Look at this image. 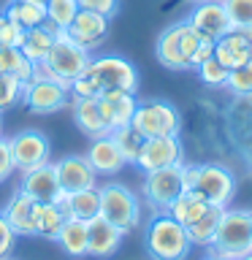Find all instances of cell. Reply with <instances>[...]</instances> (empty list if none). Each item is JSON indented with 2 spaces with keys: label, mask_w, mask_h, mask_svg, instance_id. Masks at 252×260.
I'll list each match as a JSON object with an SVG mask.
<instances>
[{
  "label": "cell",
  "mask_w": 252,
  "mask_h": 260,
  "mask_svg": "<svg viewBox=\"0 0 252 260\" xmlns=\"http://www.w3.org/2000/svg\"><path fill=\"white\" fill-rule=\"evenodd\" d=\"M138 92L136 65L119 54H106L89 60L81 76L71 81V98H98L103 92Z\"/></svg>",
  "instance_id": "1"
},
{
  "label": "cell",
  "mask_w": 252,
  "mask_h": 260,
  "mask_svg": "<svg viewBox=\"0 0 252 260\" xmlns=\"http://www.w3.org/2000/svg\"><path fill=\"white\" fill-rule=\"evenodd\" d=\"M223 133L231 157L252 176V95L233 98L223 109Z\"/></svg>",
  "instance_id": "2"
},
{
  "label": "cell",
  "mask_w": 252,
  "mask_h": 260,
  "mask_svg": "<svg viewBox=\"0 0 252 260\" xmlns=\"http://www.w3.org/2000/svg\"><path fill=\"white\" fill-rule=\"evenodd\" d=\"M193 241L184 225H179L168 211H158L146 225V252L152 260H187Z\"/></svg>",
  "instance_id": "3"
},
{
  "label": "cell",
  "mask_w": 252,
  "mask_h": 260,
  "mask_svg": "<svg viewBox=\"0 0 252 260\" xmlns=\"http://www.w3.org/2000/svg\"><path fill=\"white\" fill-rule=\"evenodd\" d=\"M209 249L228 260L247 257L252 252V211L249 209H225Z\"/></svg>",
  "instance_id": "4"
},
{
  "label": "cell",
  "mask_w": 252,
  "mask_h": 260,
  "mask_svg": "<svg viewBox=\"0 0 252 260\" xmlns=\"http://www.w3.org/2000/svg\"><path fill=\"white\" fill-rule=\"evenodd\" d=\"M89 60H92V57H89L87 49H81L76 41H71L65 30H57V38H54L52 49H49L46 60L41 62V68L46 71V76H52V79L60 81V84L71 87V81L84 73Z\"/></svg>",
  "instance_id": "5"
},
{
  "label": "cell",
  "mask_w": 252,
  "mask_h": 260,
  "mask_svg": "<svg viewBox=\"0 0 252 260\" xmlns=\"http://www.w3.org/2000/svg\"><path fill=\"white\" fill-rule=\"evenodd\" d=\"M98 190H101V217L117 225L122 233H130L141 225V201L128 184L109 182Z\"/></svg>",
  "instance_id": "6"
},
{
  "label": "cell",
  "mask_w": 252,
  "mask_h": 260,
  "mask_svg": "<svg viewBox=\"0 0 252 260\" xmlns=\"http://www.w3.org/2000/svg\"><path fill=\"white\" fill-rule=\"evenodd\" d=\"M187 190L211 206L228 209L236 195V174L219 162H201V166H195V176Z\"/></svg>",
  "instance_id": "7"
},
{
  "label": "cell",
  "mask_w": 252,
  "mask_h": 260,
  "mask_svg": "<svg viewBox=\"0 0 252 260\" xmlns=\"http://www.w3.org/2000/svg\"><path fill=\"white\" fill-rule=\"evenodd\" d=\"M130 125L144 138L179 136L182 133V114L168 101H138Z\"/></svg>",
  "instance_id": "8"
},
{
  "label": "cell",
  "mask_w": 252,
  "mask_h": 260,
  "mask_svg": "<svg viewBox=\"0 0 252 260\" xmlns=\"http://www.w3.org/2000/svg\"><path fill=\"white\" fill-rule=\"evenodd\" d=\"M22 103L33 114H54L71 103V87L52 76H36L22 84Z\"/></svg>",
  "instance_id": "9"
},
{
  "label": "cell",
  "mask_w": 252,
  "mask_h": 260,
  "mask_svg": "<svg viewBox=\"0 0 252 260\" xmlns=\"http://www.w3.org/2000/svg\"><path fill=\"white\" fill-rule=\"evenodd\" d=\"M144 201L149 203L154 211H168L179 195L184 192V182H182V162L171 168H160V171H149L144 179Z\"/></svg>",
  "instance_id": "10"
},
{
  "label": "cell",
  "mask_w": 252,
  "mask_h": 260,
  "mask_svg": "<svg viewBox=\"0 0 252 260\" xmlns=\"http://www.w3.org/2000/svg\"><path fill=\"white\" fill-rule=\"evenodd\" d=\"M8 149H11V157H14V168L24 174V171L36 168V166H44L49 162V138L41 133V130H19L16 136L8 138Z\"/></svg>",
  "instance_id": "11"
},
{
  "label": "cell",
  "mask_w": 252,
  "mask_h": 260,
  "mask_svg": "<svg viewBox=\"0 0 252 260\" xmlns=\"http://www.w3.org/2000/svg\"><path fill=\"white\" fill-rule=\"evenodd\" d=\"M184 162V146L179 136H160V138H144V146L138 152L136 166L141 171H160Z\"/></svg>",
  "instance_id": "12"
},
{
  "label": "cell",
  "mask_w": 252,
  "mask_h": 260,
  "mask_svg": "<svg viewBox=\"0 0 252 260\" xmlns=\"http://www.w3.org/2000/svg\"><path fill=\"white\" fill-rule=\"evenodd\" d=\"M19 190L24 195H30L36 203H57L65 195L60 182H57L54 162H44V166H36V168L24 171Z\"/></svg>",
  "instance_id": "13"
},
{
  "label": "cell",
  "mask_w": 252,
  "mask_h": 260,
  "mask_svg": "<svg viewBox=\"0 0 252 260\" xmlns=\"http://www.w3.org/2000/svg\"><path fill=\"white\" fill-rule=\"evenodd\" d=\"M65 32H68V38L76 41L81 49L92 52V49L103 46L106 36H109V16L79 8V14L73 16V22L65 27Z\"/></svg>",
  "instance_id": "14"
},
{
  "label": "cell",
  "mask_w": 252,
  "mask_h": 260,
  "mask_svg": "<svg viewBox=\"0 0 252 260\" xmlns=\"http://www.w3.org/2000/svg\"><path fill=\"white\" fill-rule=\"evenodd\" d=\"M54 174H57V182H60L65 195L98 184V174H95V168L89 166V160L84 157V154H68V157L57 160L54 162Z\"/></svg>",
  "instance_id": "15"
},
{
  "label": "cell",
  "mask_w": 252,
  "mask_h": 260,
  "mask_svg": "<svg viewBox=\"0 0 252 260\" xmlns=\"http://www.w3.org/2000/svg\"><path fill=\"white\" fill-rule=\"evenodd\" d=\"M187 22H190L201 36H206L211 41L223 38L225 32L233 27L231 16H228L225 6H223V0H203V3H195L193 14L187 16Z\"/></svg>",
  "instance_id": "16"
},
{
  "label": "cell",
  "mask_w": 252,
  "mask_h": 260,
  "mask_svg": "<svg viewBox=\"0 0 252 260\" xmlns=\"http://www.w3.org/2000/svg\"><path fill=\"white\" fill-rule=\"evenodd\" d=\"M214 57L228 71L252 60V27H231L214 41Z\"/></svg>",
  "instance_id": "17"
},
{
  "label": "cell",
  "mask_w": 252,
  "mask_h": 260,
  "mask_svg": "<svg viewBox=\"0 0 252 260\" xmlns=\"http://www.w3.org/2000/svg\"><path fill=\"white\" fill-rule=\"evenodd\" d=\"M87 233H89V257H98V260L111 257L119 249L122 239H125V233L101 214L87 222Z\"/></svg>",
  "instance_id": "18"
},
{
  "label": "cell",
  "mask_w": 252,
  "mask_h": 260,
  "mask_svg": "<svg viewBox=\"0 0 252 260\" xmlns=\"http://www.w3.org/2000/svg\"><path fill=\"white\" fill-rule=\"evenodd\" d=\"M136 95L133 92H103L98 95V106H101V114H103V122L109 127V133L114 127H122V125H130L133 119V111H136Z\"/></svg>",
  "instance_id": "19"
},
{
  "label": "cell",
  "mask_w": 252,
  "mask_h": 260,
  "mask_svg": "<svg viewBox=\"0 0 252 260\" xmlns=\"http://www.w3.org/2000/svg\"><path fill=\"white\" fill-rule=\"evenodd\" d=\"M84 157L89 160V166L95 168L98 176H114V174H119V171L128 166L111 136L92 138V144H89V149H87Z\"/></svg>",
  "instance_id": "20"
},
{
  "label": "cell",
  "mask_w": 252,
  "mask_h": 260,
  "mask_svg": "<svg viewBox=\"0 0 252 260\" xmlns=\"http://www.w3.org/2000/svg\"><path fill=\"white\" fill-rule=\"evenodd\" d=\"M71 111H73V122L84 136L89 138H101L109 136V127L103 122L101 106H98V98H71Z\"/></svg>",
  "instance_id": "21"
},
{
  "label": "cell",
  "mask_w": 252,
  "mask_h": 260,
  "mask_svg": "<svg viewBox=\"0 0 252 260\" xmlns=\"http://www.w3.org/2000/svg\"><path fill=\"white\" fill-rule=\"evenodd\" d=\"M57 206L65 214V219L76 217V219L89 222L92 217L101 214V190L95 184V187H87V190H79V192H68L57 201Z\"/></svg>",
  "instance_id": "22"
},
{
  "label": "cell",
  "mask_w": 252,
  "mask_h": 260,
  "mask_svg": "<svg viewBox=\"0 0 252 260\" xmlns=\"http://www.w3.org/2000/svg\"><path fill=\"white\" fill-rule=\"evenodd\" d=\"M3 217L8 219V225L14 228L16 236H36V219H33L36 217V201L22 190L11 195V201L3 209Z\"/></svg>",
  "instance_id": "23"
},
{
  "label": "cell",
  "mask_w": 252,
  "mask_h": 260,
  "mask_svg": "<svg viewBox=\"0 0 252 260\" xmlns=\"http://www.w3.org/2000/svg\"><path fill=\"white\" fill-rule=\"evenodd\" d=\"M154 57L163 68L168 71H190L187 68V60L182 54V38H179V22L168 24L166 30L158 36V44H154Z\"/></svg>",
  "instance_id": "24"
},
{
  "label": "cell",
  "mask_w": 252,
  "mask_h": 260,
  "mask_svg": "<svg viewBox=\"0 0 252 260\" xmlns=\"http://www.w3.org/2000/svg\"><path fill=\"white\" fill-rule=\"evenodd\" d=\"M57 244H60V249L65 252L68 257H89V233H87V222L84 219H65L60 233H57Z\"/></svg>",
  "instance_id": "25"
},
{
  "label": "cell",
  "mask_w": 252,
  "mask_h": 260,
  "mask_svg": "<svg viewBox=\"0 0 252 260\" xmlns=\"http://www.w3.org/2000/svg\"><path fill=\"white\" fill-rule=\"evenodd\" d=\"M57 38V27L52 22H41L38 27H30L27 32H24V41H22V54L27 57L30 62H44L49 49H52Z\"/></svg>",
  "instance_id": "26"
},
{
  "label": "cell",
  "mask_w": 252,
  "mask_h": 260,
  "mask_svg": "<svg viewBox=\"0 0 252 260\" xmlns=\"http://www.w3.org/2000/svg\"><path fill=\"white\" fill-rule=\"evenodd\" d=\"M223 211H225L223 206H209L190 228H184L195 247H211L214 233H217V225H219V219H223Z\"/></svg>",
  "instance_id": "27"
},
{
  "label": "cell",
  "mask_w": 252,
  "mask_h": 260,
  "mask_svg": "<svg viewBox=\"0 0 252 260\" xmlns=\"http://www.w3.org/2000/svg\"><path fill=\"white\" fill-rule=\"evenodd\" d=\"M3 16L16 22V24H22L24 30H30V27H38V24L46 19V6L33 3V0H8Z\"/></svg>",
  "instance_id": "28"
},
{
  "label": "cell",
  "mask_w": 252,
  "mask_h": 260,
  "mask_svg": "<svg viewBox=\"0 0 252 260\" xmlns=\"http://www.w3.org/2000/svg\"><path fill=\"white\" fill-rule=\"evenodd\" d=\"M211 206V203H206L203 198H198L195 192H190V190H184L179 198L171 203V209H168V214L176 219L179 225H184V228H190L195 219H198L203 211H206Z\"/></svg>",
  "instance_id": "29"
},
{
  "label": "cell",
  "mask_w": 252,
  "mask_h": 260,
  "mask_svg": "<svg viewBox=\"0 0 252 260\" xmlns=\"http://www.w3.org/2000/svg\"><path fill=\"white\" fill-rule=\"evenodd\" d=\"M33 219H36V236L54 241L65 222V214L60 211L57 203H36V217Z\"/></svg>",
  "instance_id": "30"
},
{
  "label": "cell",
  "mask_w": 252,
  "mask_h": 260,
  "mask_svg": "<svg viewBox=\"0 0 252 260\" xmlns=\"http://www.w3.org/2000/svg\"><path fill=\"white\" fill-rule=\"evenodd\" d=\"M0 71L11 73L14 79H19L22 84L33 79V71H36V62H30L27 57L22 54V49L16 46H0Z\"/></svg>",
  "instance_id": "31"
},
{
  "label": "cell",
  "mask_w": 252,
  "mask_h": 260,
  "mask_svg": "<svg viewBox=\"0 0 252 260\" xmlns=\"http://www.w3.org/2000/svg\"><path fill=\"white\" fill-rule=\"evenodd\" d=\"M114 138V144H117V149L122 152V157H125L128 166H136V160H138V152H141V146H144V136L138 133V130L133 125H122V127H114L111 133Z\"/></svg>",
  "instance_id": "32"
},
{
  "label": "cell",
  "mask_w": 252,
  "mask_h": 260,
  "mask_svg": "<svg viewBox=\"0 0 252 260\" xmlns=\"http://www.w3.org/2000/svg\"><path fill=\"white\" fill-rule=\"evenodd\" d=\"M79 14V0H46V22L57 30H65Z\"/></svg>",
  "instance_id": "33"
},
{
  "label": "cell",
  "mask_w": 252,
  "mask_h": 260,
  "mask_svg": "<svg viewBox=\"0 0 252 260\" xmlns=\"http://www.w3.org/2000/svg\"><path fill=\"white\" fill-rule=\"evenodd\" d=\"M225 89H228L233 98L252 95V60H249V62H241V65H236V68L228 71Z\"/></svg>",
  "instance_id": "34"
},
{
  "label": "cell",
  "mask_w": 252,
  "mask_h": 260,
  "mask_svg": "<svg viewBox=\"0 0 252 260\" xmlns=\"http://www.w3.org/2000/svg\"><path fill=\"white\" fill-rule=\"evenodd\" d=\"M195 71H198V79H201V81H203V84H206V87H214V89L225 87V79H228V68H225V65L217 60L214 54H211L209 60H203V62H201V65H198V68H195Z\"/></svg>",
  "instance_id": "35"
},
{
  "label": "cell",
  "mask_w": 252,
  "mask_h": 260,
  "mask_svg": "<svg viewBox=\"0 0 252 260\" xmlns=\"http://www.w3.org/2000/svg\"><path fill=\"white\" fill-rule=\"evenodd\" d=\"M16 103H22V81L0 71V111L11 109Z\"/></svg>",
  "instance_id": "36"
},
{
  "label": "cell",
  "mask_w": 252,
  "mask_h": 260,
  "mask_svg": "<svg viewBox=\"0 0 252 260\" xmlns=\"http://www.w3.org/2000/svg\"><path fill=\"white\" fill-rule=\"evenodd\" d=\"M233 27H252V0H223Z\"/></svg>",
  "instance_id": "37"
},
{
  "label": "cell",
  "mask_w": 252,
  "mask_h": 260,
  "mask_svg": "<svg viewBox=\"0 0 252 260\" xmlns=\"http://www.w3.org/2000/svg\"><path fill=\"white\" fill-rule=\"evenodd\" d=\"M24 30L22 24H16L11 19H3V24H0V46H16L22 49V41H24Z\"/></svg>",
  "instance_id": "38"
},
{
  "label": "cell",
  "mask_w": 252,
  "mask_h": 260,
  "mask_svg": "<svg viewBox=\"0 0 252 260\" xmlns=\"http://www.w3.org/2000/svg\"><path fill=\"white\" fill-rule=\"evenodd\" d=\"M16 239H19V236L14 233V228L8 225V219L3 217V211H0V260L11 257V252L16 247Z\"/></svg>",
  "instance_id": "39"
},
{
  "label": "cell",
  "mask_w": 252,
  "mask_h": 260,
  "mask_svg": "<svg viewBox=\"0 0 252 260\" xmlns=\"http://www.w3.org/2000/svg\"><path fill=\"white\" fill-rule=\"evenodd\" d=\"M79 8L103 14V16H109V19H111V16L119 11V0H79Z\"/></svg>",
  "instance_id": "40"
},
{
  "label": "cell",
  "mask_w": 252,
  "mask_h": 260,
  "mask_svg": "<svg viewBox=\"0 0 252 260\" xmlns=\"http://www.w3.org/2000/svg\"><path fill=\"white\" fill-rule=\"evenodd\" d=\"M14 157H11V149H8V138L0 136V184L6 182L8 176L14 174Z\"/></svg>",
  "instance_id": "41"
},
{
  "label": "cell",
  "mask_w": 252,
  "mask_h": 260,
  "mask_svg": "<svg viewBox=\"0 0 252 260\" xmlns=\"http://www.w3.org/2000/svg\"><path fill=\"white\" fill-rule=\"evenodd\" d=\"M203 260H228V257H223V255H214V252H209V257H203Z\"/></svg>",
  "instance_id": "42"
},
{
  "label": "cell",
  "mask_w": 252,
  "mask_h": 260,
  "mask_svg": "<svg viewBox=\"0 0 252 260\" xmlns=\"http://www.w3.org/2000/svg\"><path fill=\"white\" fill-rule=\"evenodd\" d=\"M0 114H3V111H0ZM0 133H3V117H0Z\"/></svg>",
  "instance_id": "43"
},
{
  "label": "cell",
  "mask_w": 252,
  "mask_h": 260,
  "mask_svg": "<svg viewBox=\"0 0 252 260\" xmlns=\"http://www.w3.org/2000/svg\"><path fill=\"white\" fill-rule=\"evenodd\" d=\"M33 3H44V6H46V0H33Z\"/></svg>",
  "instance_id": "44"
},
{
  "label": "cell",
  "mask_w": 252,
  "mask_h": 260,
  "mask_svg": "<svg viewBox=\"0 0 252 260\" xmlns=\"http://www.w3.org/2000/svg\"><path fill=\"white\" fill-rule=\"evenodd\" d=\"M241 260H252V252H249V255H247V257H241Z\"/></svg>",
  "instance_id": "45"
},
{
  "label": "cell",
  "mask_w": 252,
  "mask_h": 260,
  "mask_svg": "<svg viewBox=\"0 0 252 260\" xmlns=\"http://www.w3.org/2000/svg\"><path fill=\"white\" fill-rule=\"evenodd\" d=\"M3 19H6V16H3V14H0V24H3Z\"/></svg>",
  "instance_id": "46"
},
{
  "label": "cell",
  "mask_w": 252,
  "mask_h": 260,
  "mask_svg": "<svg viewBox=\"0 0 252 260\" xmlns=\"http://www.w3.org/2000/svg\"><path fill=\"white\" fill-rule=\"evenodd\" d=\"M193 3H203V0H193Z\"/></svg>",
  "instance_id": "47"
},
{
  "label": "cell",
  "mask_w": 252,
  "mask_h": 260,
  "mask_svg": "<svg viewBox=\"0 0 252 260\" xmlns=\"http://www.w3.org/2000/svg\"><path fill=\"white\" fill-rule=\"evenodd\" d=\"M6 260H11V257H6Z\"/></svg>",
  "instance_id": "48"
}]
</instances>
